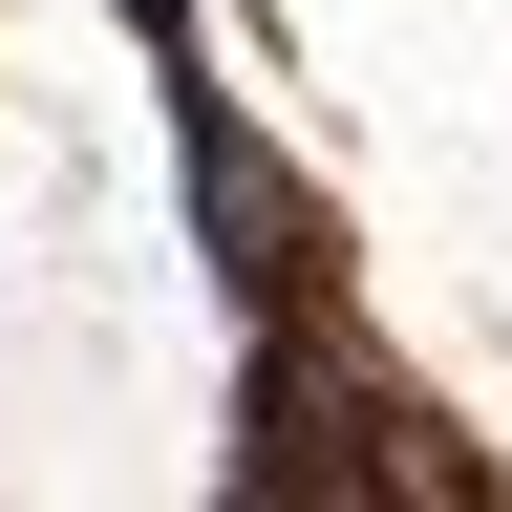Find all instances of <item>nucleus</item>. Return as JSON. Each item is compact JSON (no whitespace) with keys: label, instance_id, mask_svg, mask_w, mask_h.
I'll use <instances>...</instances> for the list:
<instances>
[{"label":"nucleus","instance_id":"obj_1","mask_svg":"<svg viewBox=\"0 0 512 512\" xmlns=\"http://www.w3.org/2000/svg\"><path fill=\"white\" fill-rule=\"evenodd\" d=\"M235 491H320V384L256 342V448H235Z\"/></svg>","mask_w":512,"mask_h":512}]
</instances>
